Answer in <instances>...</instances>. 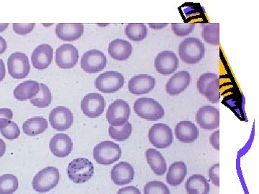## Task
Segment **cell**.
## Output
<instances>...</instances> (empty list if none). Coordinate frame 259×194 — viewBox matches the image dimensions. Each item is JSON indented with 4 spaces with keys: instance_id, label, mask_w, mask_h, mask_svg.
<instances>
[{
    "instance_id": "obj_42",
    "label": "cell",
    "mask_w": 259,
    "mask_h": 194,
    "mask_svg": "<svg viewBox=\"0 0 259 194\" xmlns=\"http://www.w3.org/2000/svg\"><path fill=\"white\" fill-rule=\"evenodd\" d=\"M117 194H141L139 188L135 186H127L120 188Z\"/></svg>"
},
{
    "instance_id": "obj_18",
    "label": "cell",
    "mask_w": 259,
    "mask_h": 194,
    "mask_svg": "<svg viewBox=\"0 0 259 194\" xmlns=\"http://www.w3.org/2000/svg\"><path fill=\"white\" fill-rule=\"evenodd\" d=\"M191 75L188 71H182L170 78L166 85V91L171 96H177L187 89L191 82Z\"/></svg>"
},
{
    "instance_id": "obj_19",
    "label": "cell",
    "mask_w": 259,
    "mask_h": 194,
    "mask_svg": "<svg viewBox=\"0 0 259 194\" xmlns=\"http://www.w3.org/2000/svg\"><path fill=\"white\" fill-rule=\"evenodd\" d=\"M52 47L48 44L38 45L32 52L31 61L34 68L38 70L47 69L53 60Z\"/></svg>"
},
{
    "instance_id": "obj_27",
    "label": "cell",
    "mask_w": 259,
    "mask_h": 194,
    "mask_svg": "<svg viewBox=\"0 0 259 194\" xmlns=\"http://www.w3.org/2000/svg\"><path fill=\"white\" fill-rule=\"evenodd\" d=\"M187 173V166L184 162H175L171 164L166 176V181L168 184L177 186L185 180Z\"/></svg>"
},
{
    "instance_id": "obj_41",
    "label": "cell",
    "mask_w": 259,
    "mask_h": 194,
    "mask_svg": "<svg viewBox=\"0 0 259 194\" xmlns=\"http://www.w3.org/2000/svg\"><path fill=\"white\" fill-rule=\"evenodd\" d=\"M219 134V131H215V132H213V133L211 134L210 137H209V142H210L211 146H212L216 151H219L220 150Z\"/></svg>"
},
{
    "instance_id": "obj_22",
    "label": "cell",
    "mask_w": 259,
    "mask_h": 194,
    "mask_svg": "<svg viewBox=\"0 0 259 194\" xmlns=\"http://www.w3.org/2000/svg\"><path fill=\"white\" fill-rule=\"evenodd\" d=\"M175 134L177 139L184 143H191L199 137V129L190 121H182L175 127Z\"/></svg>"
},
{
    "instance_id": "obj_5",
    "label": "cell",
    "mask_w": 259,
    "mask_h": 194,
    "mask_svg": "<svg viewBox=\"0 0 259 194\" xmlns=\"http://www.w3.org/2000/svg\"><path fill=\"white\" fill-rule=\"evenodd\" d=\"M136 115L144 120L157 121L164 116L165 112L161 104L151 98H140L134 103Z\"/></svg>"
},
{
    "instance_id": "obj_13",
    "label": "cell",
    "mask_w": 259,
    "mask_h": 194,
    "mask_svg": "<svg viewBox=\"0 0 259 194\" xmlns=\"http://www.w3.org/2000/svg\"><path fill=\"white\" fill-rule=\"evenodd\" d=\"M49 121L53 128L56 130L65 131L73 125L74 115L69 108L59 106L51 112Z\"/></svg>"
},
{
    "instance_id": "obj_31",
    "label": "cell",
    "mask_w": 259,
    "mask_h": 194,
    "mask_svg": "<svg viewBox=\"0 0 259 194\" xmlns=\"http://www.w3.org/2000/svg\"><path fill=\"white\" fill-rule=\"evenodd\" d=\"M202 37L204 41L213 45H220V25L209 23L204 25Z\"/></svg>"
},
{
    "instance_id": "obj_34",
    "label": "cell",
    "mask_w": 259,
    "mask_h": 194,
    "mask_svg": "<svg viewBox=\"0 0 259 194\" xmlns=\"http://www.w3.org/2000/svg\"><path fill=\"white\" fill-rule=\"evenodd\" d=\"M18 179L13 174L0 176V194H13L18 190Z\"/></svg>"
},
{
    "instance_id": "obj_43",
    "label": "cell",
    "mask_w": 259,
    "mask_h": 194,
    "mask_svg": "<svg viewBox=\"0 0 259 194\" xmlns=\"http://www.w3.org/2000/svg\"><path fill=\"white\" fill-rule=\"evenodd\" d=\"M13 117V112L10 109H0V119L5 118L11 120Z\"/></svg>"
},
{
    "instance_id": "obj_33",
    "label": "cell",
    "mask_w": 259,
    "mask_h": 194,
    "mask_svg": "<svg viewBox=\"0 0 259 194\" xmlns=\"http://www.w3.org/2000/svg\"><path fill=\"white\" fill-rule=\"evenodd\" d=\"M133 132V127L129 122H126L125 125L121 127H109V134L112 139L119 142H122L131 137Z\"/></svg>"
},
{
    "instance_id": "obj_17",
    "label": "cell",
    "mask_w": 259,
    "mask_h": 194,
    "mask_svg": "<svg viewBox=\"0 0 259 194\" xmlns=\"http://www.w3.org/2000/svg\"><path fill=\"white\" fill-rule=\"evenodd\" d=\"M156 86V79L150 75L140 74L130 80L128 89L133 94H146Z\"/></svg>"
},
{
    "instance_id": "obj_4",
    "label": "cell",
    "mask_w": 259,
    "mask_h": 194,
    "mask_svg": "<svg viewBox=\"0 0 259 194\" xmlns=\"http://www.w3.org/2000/svg\"><path fill=\"white\" fill-rule=\"evenodd\" d=\"M122 155L119 144L111 141H104L94 148L93 157L98 164L110 166L118 161Z\"/></svg>"
},
{
    "instance_id": "obj_40",
    "label": "cell",
    "mask_w": 259,
    "mask_h": 194,
    "mask_svg": "<svg viewBox=\"0 0 259 194\" xmlns=\"http://www.w3.org/2000/svg\"><path fill=\"white\" fill-rule=\"evenodd\" d=\"M219 169L220 164L219 163H217V164L214 165V166L211 167L209 170V179L212 181L213 184L218 187L220 185Z\"/></svg>"
},
{
    "instance_id": "obj_9",
    "label": "cell",
    "mask_w": 259,
    "mask_h": 194,
    "mask_svg": "<svg viewBox=\"0 0 259 194\" xmlns=\"http://www.w3.org/2000/svg\"><path fill=\"white\" fill-rule=\"evenodd\" d=\"M148 139L154 147L165 149L169 147L174 140L171 129L168 125L158 123L153 125L148 132Z\"/></svg>"
},
{
    "instance_id": "obj_1",
    "label": "cell",
    "mask_w": 259,
    "mask_h": 194,
    "mask_svg": "<svg viewBox=\"0 0 259 194\" xmlns=\"http://www.w3.org/2000/svg\"><path fill=\"white\" fill-rule=\"evenodd\" d=\"M205 53L204 44L198 38L188 37L181 42L179 55L185 64H198L203 59Z\"/></svg>"
},
{
    "instance_id": "obj_32",
    "label": "cell",
    "mask_w": 259,
    "mask_h": 194,
    "mask_svg": "<svg viewBox=\"0 0 259 194\" xmlns=\"http://www.w3.org/2000/svg\"><path fill=\"white\" fill-rule=\"evenodd\" d=\"M52 102V94L50 89L44 83H40L38 94L30 100L32 105L39 108H45L51 105Z\"/></svg>"
},
{
    "instance_id": "obj_24",
    "label": "cell",
    "mask_w": 259,
    "mask_h": 194,
    "mask_svg": "<svg viewBox=\"0 0 259 194\" xmlns=\"http://www.w3.org/2000/svg\"><path fill=\"white\" fill-rule=\"evenodd\" d=\"M40 90V83L35 81H26L19 84L14 90V96L19 101L32 100L37 96Z\"/></svg>"
},
{
    "instance_id": "obj_28",
    "label": "cell",
    "mask_w": 259,
    "mask_h": 194,
    "mask_svg": "<svg viewBox=\"0 0 259 194\" xmlns=\"http://www.w3.org/2000/svg\"><path fill=\"white\" fill-rule=\"evenodd\" d=\"M49 125L47 119L42 117H35L25 121L23 125L24 133L29 136H36L44 133Z\"/></svg>"
},
{
    "instance_id": "obj_25",
    "label": "cell",
    "mask_w": 259,
    "mask_h": 194,
    "mask_svg": "<svg viewBox=\"0 0 259 194\" xmlns=\"http://www.w3.org/2000/svg\"><path fill=\"white\" fill-rule=\"evenodd\" d=\"M146 161L153 170V173L157 176H163L167 171L166 160L161 153L156 149L150 148L146 152Z\"/></svg>"
},
{
    "instance_id": "obj_16",
    "label": "cell",
    "mask_w": 259,
    "mask_h": 194,
    "mask_svg": "<svg viewBox=\"0 0 259 194\" xmlns=\"http://www.w3.org/2000/svg\"><path fill=\"white\" fill-rule=\"evenodd\" d=\"M49 148L56 157L66 158L72 152L73 142L68 134H56L51 138Z\"/></svg>"
},
{
    "instance_id": "obj_36",
    "label": "cell",
    "mask_w": 259,
    "mask_h": 194,
    "mask_svg": "<svg viewBox=\"0 0 259 194\" xmlns=\"http://www.w3.org/2000/svg\"><path fill=\"white\" fill-rule=\"evenodd\" d=\"M144 194H170V190L163 182L153 180L145 185Z\"/></svg>"
},
{
    "instance_id": "obj_44",
    "label": "cell",
    "mask_w": 259,
    "mask_h": 194,
    "mask_svg": "<svg viewBox=\"0 0 259 194\" xmlns=\"http://www.w3.org/2000/svg\"><path fill=\"white\" fill-rule=\"evenodd\" d=\"M7 48H8V44L6 40L3 37L0 36V55L4 54Z\"/></svg>"
},
{
    "instance_id": "obj_47",
    "label": "cell",
    "mask_w": 259,
    "mask_h": 194,
    "mask_svg": "<svg viewBox=\"0 0 259 194\" xmlns=\"http://www.w3.org/2000/svg\"><path fill=\"white\" fill-rule=\"evenodd\" d=\"M6 151V144L3 139H0V158L4 156Z\"/></svg>"
},
{
    "instance_id": "obj_7",
    "label": "cell",
    "mask_w": 259,
    "mask_h": 194,
    "mask_svg": "<svg viewBox=\"0 0 259 194\" xmlns=\"http://www.w3.org/2000/svg\"><path fill=\"white\" fill-rule=\"evenodd\" d=\"M131 108L128 103L122 100H117L112 102L107 110V122L114 127H121L128 122Z\"/></svg>"
},
{
    "instance_id": "obj_3",
    "label": "cell",
    "mask_w": 259,
    "mask_h": 194,
    "mask_svg": "<svg viewBox=\"0 0 259 194\" xmlns=\"http://www.w3.org/2000/svg\"><path fill=\"white\" fill-rule=\"evenodd\" d=\"M60 180V173L56 167L44 168L35 175L32 180V188L35 191L45 193L55 188Z\"/></svg>"
},
{
    "instance_id": "obj_20",
    "label": "cell",
    "mask_w": 259,
    "mask_h": 194,
    "mask_svg": "<svg viewBox=\"0 0 259 194\" xmlns=\"http://www.w3.org/2000/svg\"><path fill=\"white\" fill-rule=\"evenodd\" d=\"M83 25L81 23H59L56 25V34L64 41H74L82 36Z\"/></svg>"
},
{
    "instance_id": "obj_23",
    "label": "cell",
    "mask_w": 259,
    "mask_h": 194,
    "mask_svg": "<svg viewBox=\"0 0 259 194\" xmlns=\"http://www.w3.org/2000/svg\"><path fill=\"white\" fill-rule=\"evenodd\" d=\"M133 52V46L127 40L115 39L108 46V54L116 61H125L128 59Z\"/></svg>"
},
{
    "instance_id": "obj_38",
    "label": "cell",
    "mask_w": 259,
    "mask_h": 194,
    "mask_svg": "<svg viewBox=\"0 0 259 194\" xmlns=\"http://www.w3.org/2000/svg\"><path fill=\"white\" fill-rule=\"evenodd\" d=\"M217 78H218L217 75L212 74V73H206V74L201 75L198 81H197V88H198L199 92L204 96L206 88L209 83Z\"/></svg>"
},
{
    "instance_id": "obj_39",
    "label": "cell",
    "mask_w": 259,
    "mask_h": 194,
    "mask_svg": "<svg viewBox=\"0 0 259 194\" xmlns=\"http://www.w3.org/2000/svg\"><path fill=\"white\" fill-rule=\"evenodd\" d=\"M13 30L18 35H26L32 31L35 28V24H19L14 23L13 25Z\"/></svg>"
},
{
    "instance_id": "obj_48",
    "label": "cell",
    "mask_w": 259,
    "mask_h": 194,
    "mask_svg": "<svg viewBox=\"0 0 259 194\" xmlns=\"http://www.w3.org/2000/svg\"><path fill=\"white\" fill-rule=\"evenodd\" d=\"M8 26H9L8 23L0 24V32H4L8 28Z\"/></svg>"
},
{
    "instance_id": "obj_30",
    "label": "cell",
    "mask_w": 259,
    "mask_h": 194,
    "mask_svg": "<svg viewBox=\"0 0 259 194\" xmlns=\"http://www.w3.org/2000/svg\"><path fill=\"white\" fill-rule=\"evenodd\" d=\"M0 132L5 138L15 139L20 134V129L18 125L13 121L8 119H0Z\"/></svg>"
},
{
    "instance_id": "obj_8",
    "label": "cell",
    "mask_w": 259,
    "mask_h": 194,
    "mask_svg": "<svg viewBox=\"0 0 259 194\" xmlns=\"http://www.w3.org/2000/svg\"><path fill=\"white\" fill-rule=\"evenodd\" d=\"M8 72L13 79H25L30 71L28 56L20 52L12 54L8 60Z\"/></svg>"
},
{
    "instance_id": "obj_12",
    "label": "cell",
    "mask_w": 259,
    "mask_h": 194,
    "mask_svg": "<svg viewBox=\"0 0 259 194\" xmlns=\"http://www.w3.org/2000/svg\"><path fill=\"white\" fill-rule=\"evenodd\" d=\"M79 56V51L74 45L64 44L56 50V63L61 69H71L77 64Z\"/></svg>"
},
{
    "instance_id": "obj_35",
    "label": "cell",
    "mask_w": 259,
    "mask_h": 194,
    "mask_svg": "<svg viewBox=\"0 0 259 194\" xmlns=\"http://www.w3.org/2000/svg\"><path fill=\"white\" fill-rule=\"evenodd\" d=\"M220 80L217 78L209 83L206 88L204 96L209 100L211 103L216 104L219 102L221 99V92H220Z\"/></svg>"
},
{
    "instance_id": "obj_11",
    "label": "cell",
    "mask_w": 259,
    "mask_h": 194,
    "mask_svg": "<svg viewBox=\"0 0 259 194\" xmlns=\"http://www.w3.org/2000/svg\"><path fill=\"white\" fill-rule=\"evenodd\" d=\"M81 108L87 117L96 118L105 111V99L98 93H88L81 101Z\"/></svg>"
},
{
    "instance_id": "obj_37",
    "label": "cell",
    "mask_w": 259,
    "mask_h": 194,
    "mask_svg": "<svg viewBox=\"0 0 259 194\" xmlns=\"http://www.w3.org/2000/svg\"><path fill=\"white\" fill-rule=\"evenodd\" d=\"M195 23H172L171 28L174 33L179 37L187 36L193 31Z\"/></svg>"
},
{
    "instance_id": "obj_2",
    "label": "cell",
    "mask_w": 259,
    "mask_h": 194,
    "mask_svg": "<svg viewBox=\"0 0 259 194\" xmlns=\"http://www.w3.org/2000/svg\"><path fill=\"white\" fill-rule=\"evenodd\" d=\"M95 168L88 158H79L73 160L67 168L68 177L73 183H84L93 178Z\"/></svg>"
},
{
    "instance_id": "obj_15",
    "label": "cell",
    "mask_w": 259,
    "mask_h": 194,
    "mask_svg": "<svg viewBox=\"0 0 259 194\" xmlns=\"http://www.w3.org/2000/svg\"><path fill=\"white\" fill-rule=\"evenodd\" d=\"M154 66L158 74L167 76L173 74L178 69L179 59L172 51H162L156 56Z\"/></svg>"
},
{
    "instance_id": "obj_21",
    "label": "cell",
    "mask_w": 259,
    "mask_h": 194,
    "mask_svg": "<svg viewBox=\"0 0 259 194\" xmlns=\"http://www.w3.org/2000/svg\"><path fill=\"white\" fill-rule=\"evenodd\" d=\"M134 168L127 162H120L112 168L111 178L114 183L117 185L128 184L134 180Z\"/></svg>"
},
{
    "instance_id": "obj_29",
    "label": "cell",
    "mask_w": 259,
    "mask_h": 194,
    "mask_svg": "<svg viewBox=\"0 0 259 194\" xmlns=\"http://www.w3.org/2000/svg\"><path fill=\"white\" fill-rule=\"evenodd\" d=\"M125 35L135 42L142 41L148 34V29L144 23H130L125 29Z\"/></svg>"
},
{
    "instance_id": "obj_14",
    "label": "cell",
    "mask_w": 259,
    "mask_h": 194,
    "mask_svg": "<svg viewBox=\"0 0 259 194\" xmlns=\"http://www.w3.org/2000/svg\"><path fill=\"white\" fill-rule=\"evenodd\" d=\"M196 120L202 129H217L220 126V112L212 106L200 107L196 114Z\"/></svg>"
},
{
    "instance_id": "obj_26",
    "label": "cell",
    "mask_w": 259,
    "mask_h": 194,
    "mask_svg": "<svg viewBox=\"0 0 259 194\" xmlns=\"http://www.w3.org/2000/svg\"><path fill=\"white\" fill-rule=\"evenodd\" d=\"M185 188L188 194H208L209 184L205 177L195 174L187 180Z\"/></svg>"
},
{
    "instance_id": "obj_49",
    "label": "cell",
    "mask_w": 259,
    "mask_h": 194,
    "mask_svg": "<svg viewBox=\"0 0 259 194\" xmlns=\"http://www.w3.org/2000/svg\"><path fill=\"white\" fill-rule=\"evenodd\" d=\"M52 24H44V26H49V25H51Z\"/></svg>"
},
{
    "instance_id": "obj_10",
    "label": "cell",
    "mask_w": 259,
    "mask_h": 194,
    "mask_svg": "<svg viewBox=\"0 0 259 194\" xmlns=\"http://www.w3.org/2000/svg\"><path fill=\"white\" fill-rule=\"evenodd\" d=\"M106 65V56L97 49L87 51L81 57V69L88 74H97L105 69Z\"/></svg>"
},
{
    "instance_id": "obj_46",
    "label": "cell",
    "mask_w": 259,
    "mask_h": 194,
    "mask_svg": "<svg viewBox=\"0 0 259 194\" xmlns=\"http://www.w3.org/2000/svg\"><path fill=\"white\" fill-rule=\"evenodd\" d=\"M168 24H157V23H151L149 24L150 28L154 29V30H161V29L164 28L165 27L167 26Z\"/></svg>"
},
{
    "instance_id": "obj_45",
    "label": "cell",
    "mask_w": 259,
    "mask_h": 194,
    "mask_svg": "<svg viewBox=\"0 0 259 194\" xmlns=\"http://www.w3.org/2000/svg\"><path fill=\"white\" fill-rule=\"evenodd\" d=\"M5 74H6V71H5V66L4 62L2 59H0V82L3 81V79H5Z\"/></svg>"
},
{
    "instance_id": "obj_6",
    "label": "cell",
    "mask_w": 259,
    "mask_h": 194,
    "mask_svg": "<svg viewBox=\"0 0 259 194\" xmlns=\"http://www.w3.org/2000/svg\"><path fill=\"white\" fill-rule=\"evenodd\" d=\"M123 75L116 71H107L100 74L95 81V87L102 93H115L123 86Z\"/></svg>"
}]
</instances>
